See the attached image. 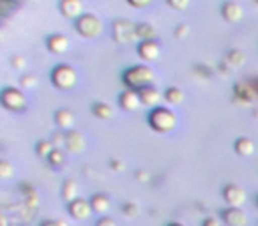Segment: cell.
<instances>
[{
    "label": "cell",
    "instance_id": "34",
    "mask_svg": "<svg viewBox=\"0 0 258 226\" xmlns=\"http://www.w3.org/2000/svg\"><path fill=\"white\" fill-rule=\"evenodd\" d=\"M11 64L15 69H20V71H22V69L25 67V58H23L22 55H16V57L11 58Z\"/></svg>",
    "mask_w": 258,
    "mask_h": 226
},
{
    "label": "cell",
    "instance_id": "23",
    "mask_svg": "<svg viewBox=\"0 0 258 226\" xmlns=\"http://www.w3.org/2000/svg\"><path fill=\"white\" fill-rule=\"evenodd\" d=\"M60 194H62V198H64L66 201H69V203H71L73 200H76V198H78V184H76L75 180H71V179L64 180Z\"/></svg>",
    "mask_w": 258,
    "mask_h": 226
},
{
    "label": "cell",
    "instance_id": "40",
    "mask_svg": "<svg viewBox=\"0 0 258 226\" xmlns=\"http://www.w3.org/2000/svg\"><path fill=\"white\" fill-rule=\"evenodd\" d=\"M110 166H111V168H117V172H120V170L124 168V165H122L120 161H117V159H115V161H111Z\"/></svg>",
    "mask_w": 258,
    "mask_h": 226
},
{
    "label": "cell",
    "instance_id": "5",
    "mask_svg": "<svg viewBox=\"0 0 258 226\" xmlns=\"http://www.w3.org/2000/svg\"><path fill=\"white\" fill-rule=\"evenodd\" d=\"M51 82L57 89L60 90H71L78 83V74L76 71L68 64H58L51 72Z\"/></svg>",
    "mask_w": 258,
    "mask_h": 226
},
{
    "label": "cell",
    "instance_id": "28",
    "mask_svg": "<svg viewBox=\"0 0 258 226\" xmlns=\"http://www.w3.org/2000/svg\"><path fill=\"white\" fill-rule=\"evenodd\" d=\"M15 175V166L9 161H0V179H11Z\"/></svg>",
    "mask_w": 258,
    "mask_h": 226
},
{
    "label": "cell",
    "instance_id": "18",
    "mask_svg": "<svg viewBox=\"0 0 258 226\" xmlns=\"http://www.w3.org/2000/svg\"><path fill=\"white\" fill-rule=\"evenodd\" d=\"M55 122H57V126L60 127V129L71 131L73 126H75V115H73L71 110L62 108V110L55 111Z\"/></svg>",
    "mask_w": 258,
    "mask_h": 226
},
{
    "label": "cell",
    "instance_id": "37",
    "mask_svg": "<svg viewBox=\"0 0 258 226\" xmlns=\"http://www.w3.org/2000/svg\"><path fill=\"white\" fill-rule=\"evenodd\" d=\"M202 226H221V221L218 217H207Z\"/></svg>",
    "mask_w": 258,
    "mask_h": 226
},
{
    "label": "cell",
    "instance_id": "4",
    "mask_svg": "<svg viewBox=\"0 0 258 226\" xmlns=\"http://www.w3.org/2000/svg\"><path fill=\"white\" fill-rule=\"evenodd\" d=\"M111 36H113L115 43L118 44H131L138 41L137 25L129 20H115L111 25Z\"/></svg>",
    "mask_w": 258,
    "mask_h": 226
},
{
    "label": "cell",
    "instance_id": "41",
    "mask_svg": "<svg viewBox=\"0 0 258 226\" xmlns=\"http://www.w3.org/2000/svg\"><path fill=\"white\" fill-rule=\"evenodd\" d=\"M168 226H184V224H180V222H172V224H168Z\"/></svg>",
    "mask_w": 258,
    "mask_h": 226
},
{
    "label": "cell",
    "instance_id": "17",
    "mask_svg": "<svg viewBox=\"0 0 258 226\" xmlns=\"http://www.w3.org/2000/svg\"><path fill=\"white\" fill-rule=\"evenodd\" d=\"M221 16L226 20V22L237 23V22H240V20H242L244 11H242V8L237 4V2H232V0H230V2H225V4H223Z\"/></svg>",
    "mask_w": 258,
    "mask_h": 226
},
{
    "label": "cell",
    "instance_id": "21",
    "mask_svg": "<svg viewBox=\"0 0 258 226\" xmlns=\"http://www.w3.org/2000/svg\"><path fill=\"white\" fill-rule=\"evenodd\" d=\"M137 34H138V41L144 43V41H154L156 37V27L152 23H138L137 25Z\"/></svg>",
    "mask_w": 258,
    "mask_h": 226
},
{
    "label": "cell",
    "instance_id": "43",
    "mask_svg": "<svg viewBox=\"0 0 258 226\" xmlns=\"http://www.w3.org/2000/svg\"><path fill=\"white\" fill-rule=\"evenodd\" d=\"M254 4H256V6H258V0H254Z\"/></svg>",
    "mask_w": 258,
    "mask_h": 226
},
{
    "label": "cell",
    "instance_id": "13",
    "mask_svg": "<svg viewBox=\"0 0 258 226\" xmlns=\"http://www.w3.org/2000/svg\"><path fill=\"white\" fill-rule=\"evenodd\" d=\"M58 9H60V13L66 16V18L75 20V22L82 15H85V13H83V2L82 0H60Z\"/></svg>",
    "mask_w": 258,
    "mask_h": 226
},
{
    "label": "cell",
    "instance_id": "35",
    "mask_svg": "<svg viewBox=\"0 0 258 226\" xmlns=\"http://www.w3.org/2000/svg\"><path fill=\"white\" fill-rule=\"evenodd\" d=\"M187 34H189V27H187V25H179L175 29V37H177V39H184Z\"/></svg>",
    "mask_w": 258,
    "mask_h": 226
},
{
    "label": "cell",
    "instance_id": "42",
    "mask_svg": "<svg viewBox=\"0 0 258 226\" xmlns=\"http://www.w3.org/2000/svg\"><path fill=\"white\" fill-rule=\"evenodd\" d=\"M254 117H256V119H258V110H254Z\"/></svg>",
    "mask_w": 258,
    "mask_h": 226
},
{
    "label": "cell",
    "instance_id": "22",
    "mask_svg": "<svg viewBox=\"0 0 258 226\" xmlns=\"http://www.w3.org/2000/svg\"><path fill=\"white\" fill-rule=\"evenodd\" d=\"M233 148H235L237 154L242 156V158H249L254 152V143L249 138H239V140L235 141V145H233Z\"/></svg>",
    "mask_w": 258,
    "mask_h": 226
},
{
    "label": "cell",
    "instance_id": "12",
    "mask_svg": "<svg viewBox=\"0 0 258 226\" xmlns=\"http://www.w3.org/2000/svg\"><path fill=\"white\" fill-rule=\"evenodd\" d=\"M138 55L145 62H156L161 57V46L156 41H144L138 44Z\"/></svg>",
    "mask_w": 258,
    "mask_h": 226
},
{
    "label": "cell",
    "instance_id": "9",
    "mask_svg": "<svg viewBox=\"0 0 258 226\" xmlns=\"http://www.w3.org/2000/svg\"><path fill=\"white\" fill-rule=\"evenodd\" d=\"M223 198L230 207H242V203L246 201V193H244L242 187L230 184L223 189Z\"/></svg>",
    "mask_w": 258,
    "mask_h": 226
},
{
    "label": "cell",
    "instance_id": "19",
    "mask_svg": "<svg viewBox=\"0 0 258 226\" xmlns=\"http://www.w3.org/2000/svg\"><path fill=\"white\" fill-rule=\"evenodd\" d=\"M90 207H92L94 212L97 214H106L110 210V198L106 194H94L90 198Z\"/></svg>",
    "mask_w": 258,
    "mask_h": 226
},
{
    "label": "cell",
    "instance_id": "26",
    "mask_svg": "<svg viewBox=\"0 0 258 226\" xmlns=\"http://www.w3.org/2000/svg\"><path fill=\"white\" fill-rule=\"evenodd\" d=\"M53 150H55L53 141H48V140L37 141V145H36V154L39 156V158H46L48 159Z\"/></svg>",
    "mask_w": 258,
    "mask_h": 226
},
{
    "label": "cell",
    "instance_id": "11",
    "mask_svg": "<svg viewBox=\"0 0 258 226\" xmlns=\"http://www.w3.org/2000/svg\"><path fill=\"white\" fill-rule=\"evenodd\" d=\"M118 104H120V108L125 111H137L138 108L142 106V99H140L138 90L125 89L124 92L120 94V97H118Z\"/></svg>",
    "mask_w": 258,
    "mask_h": 226
},
{
    "label": "cell",
    "instance_id": "16",
    "mask_svg": "<svg viewBox=\"0 0 258 226\" xmlns=\"http://www.w3.org/2000/svg\"><path fill=\"white\" fill-rule=\"evenodd\" d=\"M66 148H68L71 154H80V152L85 148V138L75 129L66 131Z\"/></svg>",
    "mask_w": 258,
    "mask_h": 226
},
{
    "label": "cell",
    "instance_id": "30",
    "mask_svg": "<svg viewBox=\"0 0 258 226\" xmlns=\"http://www.w3.org/2000/svg\"><path fill=\"white\" fill-rule=\"evenodd\" d=\"M122 214L129 215V217H135V215L138 214V207L135 203H125V205H122Z\"/></svg>",
    "mask_w": 258,
    "mask_h": 226
},
{
    "label": "cell",
    "instance_id": "24",
    "mask_svg": "<svg viewBox=\"0 0 258 226\" xmlns=\"http://www.w3.org/2000/svg\"><path fill=\"white\" fill-rule=\"evenodd\" d=\"M184 99H186V96H184V92L180 89H177V87H172V89H168L165 92V101L170 104H173V106H179V104L184 103Z\"/></svg>",
    "mask_w": 258,
    "mask_h": 226
},
{
    "label": "cell",
    "instance_id": "38",
    "mask_svg": "<svg viewBox=\"0 0 258 226\" xmlns=\"http://www.w3.org/2000/svg\"><path fill=\"white\" fill-rule=\"evenodd\" d=\"M41 226H66L64 221H57V219H48V221L41 222Z\"/></svg>",
    "mask_w": 258,
    "mask_h": 226
},
{
    "label": "cell",
    "instance_id": "2",
    "mask_svg": "<svg viewBox=\"0 0 258 226\" xmlns=\"http://www.w3.org/2000/svg\"><path fill=\"white\" fill-rule=\"evenodd\" d=\"M177 115L173 113L170 108L165 106H158L151 111L149 115V124L156 133H172L177 127Z\"/></svg>",
    "mask_w": 258,
    "mask_h": 226
},
{
    "label": "cell",
    "instance_id": "8",
    "mask_svg": "<svg viewBox=\"0 0 258 226\" xmlns=\"http://www.w3.org/2000/svg\"><path fill=\"white\" fill-rule=\"evenodd\" d=\"M92 212L94 210H92V207H90V201L83 200V198H76V200H73L71 203H69V214L75 219H78V221L89 219Z\"/></svg>",
    "mask_w": 258,
    "mask_h": 226
},
{
    "label": "cell",
    "instance_id": "36",
    "mask_svg": "<svg viewBox=\"0 0 258 226\" xmlns=\"http://www.w3.org/2000/svg\"><path fill=\"white\" fill-rule=\"evenodd\" d=\"M96 226H117V222L111 217H101L99 221L96 222Z\"/></svg>",
    "mask_w": 258,
    "mask_h": 226
},
{
    "label": "cell",
    "instance_id": "1",
    "mask_svg": "<svg viewBox=\"0 0 258 226\" xmlns=\"http://www.w3.org/2000/svg\"><path fill=\"white\" fill-rule=\"evenodd\" d=\"M125 87L131 90H142L145 87H149L154 82V71L149 65H133V67L125 69V72L122 74Z\"/></svg>",
    "mask_w": 258,
    "mask_h": 226
},
{
    "label": "cell",
    "instance_id": "20",
    "mask_svg": "<svg viewBox=\"0 0 258 226\" xmlns=\"http://www.w3.org/2000/svg\"><path fill=\"white\" fill-rule=\"evenodd\" d=\"M92 113H94V117H97V119H101V120H110V119H113V115H115L113 108L106 103H101V101L92 104Z\"/></svg>",
    "mask_w": 258,
    "mask_h": 226
},
{
    "label": "cell",
    "instance_id": "6",
    "mask_svg": "<svg viewBox=\"0 0 258 226\" xmlns=\"http://www.w3.org/2000/svg\"><path fill=\"white\" fill-rule=\"evenodd\" d=\"M0 101H2V106L9 111H23L27 108L25 94L15 87H6L0 94Z\"/></svg>",
    "mask_w": 258,
    "mask_h": 226
},
{
    "label": "cell",
    "instance_id": "32",
    "mask_svg": "<svg viewBox=\"0 0 258 226\" xmlns=\"http://www.w3.org/2000/svg\"><path fill=\"white\" fill-rule=\"evenodd\" d=\"M53 145H55V148L66 147V133H55L53 134Z\"/></svg>",
    "mask_w": 258,
    "mask_h": 226
},
{
    "label": "cell",
    "instance_id": "10",
    "mask_svg": "<svg viewBox=\"0 0 258 226\" xmlns=\"http://www.w3.org/2000/svg\"><path fill=\"white\" fill-rule=\"evenodd\" d=\"M223 222L225 226H246L247 215L240 207H228L223 212Z\"/></svg>",
    "mask_w": 258,
    "mask_h": 226
},
{
    "label": "cell",
    "instance_id": "27",
    "mask_svg": "<svg viewBox=\"0 0 258 226\" xmlns=\"http://www.w3.org/2000/svg\"><path fill=\"white\" fill-rule=\"evenodd\" d=\"M48 163H50V165L53 166V168H60V166L66 163L64 152H62L60 148H55V150L50 154V158H48Z\"/></svg>",
    "mask_w": 258,
    "mask_h": 226
},
{
    "label": "cell",
    "instance_id": "3",
    "mask_svg": "<svg viewBox=\"0 0 258 226\" xmlns=\"http://www.w3.org/2000/svg\"><path fill=\"white\" fill-rule=\"evenodd\" d=\"M75 29L85 39H96L103 34V23L97 16L94 15H82L78 20L75 22Z\"/></svg>",
    "mask_w": 258,
    "mask_h": 226
},
{
    "label": "cell",
    "instance_id": "31",
    "mask_svg": "<svg viewBox=\"0 0 258 226\" xmlns=\"http://www.w3.org/2000/svg\"><path fill=\"white\" fill-rule=\"evenodd\" d=\"M166 2H168L170 8L177 9V11H182L189 6V0H166Z\"/></svg>",
    "mask_w": 258,
    "mask_h": 226
},
{
    "label": "cell",
    "instance_id": "14",
    "mask_svg": "<svg viewBox=\"0 0 258 226\" xmlns=\"http://www.w3.org/2000/svg\"><path fill=\"white\" fill-rule=\"evenodd\" d=\"M138 94H140L142 104H144V106H149V108H158L159 103L165 99V96H161V92L152 85L138 90Z\"/></svg>",
    "mask_w": 258,
    "mask_h": 226
},
{
    "label": "cell",
    "instance_id": "33",
    "mask_svg": "<svg viewBox=\"0 0 258 226\" xmlns=\"http://www.w3.org/2000/svg\"><path fill=\"white\" fill-rule=\"evenodd\" d=\"M127 4H131L137 9H145L152 4V0H127Z\"/></svg>",
    "mask_w": 258,
    "mask_h": 226
},
{
    "label": "cell",
    "instance_id": "25",
    "mask_svg": "<svg viewBox=\"0 0 258 226\" xmlns=\"http://www.w3.org/2000/svg\"><path fill=\"white\" fill-rule=\"evenodd\" d=\"M226 62H228L232 67H240V65L246 62V55L240 50H237V48H233V50H230L228 53H226Z\"/></svg>",
    "mask_w": 258,
    "mask_h": 226
},
{
    "label": "cell",
    "instance_id": "39",
    "mask_svg": "<svg viewBox=\"0 0 258 226\" xmlns=\"http://www.w3.org/2000/svg\"><path fill=\"white\" fill-rule=\"evenodd\" d=\"M137 180H140V182H149V179H151V177H149V173L147 172H144V170H140V172H137Z\"/></svg>",
    "mask_w": 258,
    "mask_h": 226
},
{
    "label": "cell",
    "instance_id": "15",
    "mask_svg": "<svg viewBox=\"0 0 258 226\" xmlns=\"http://www.w3.org/2000/svg\"><path fill=\"white\" fill-rule=\"evenodd\" d=\"M69 44H71V41H69L64 34H51L46 39L48 50L55 55H64L66 51L69 50Z\"/></svg>",
    "mask_w": 258,
    "mask_h": 226
},
{
    "label": "cell",
    "instance_id": "29",
    "mask_svg": "<svg viewBox=\"0 0 258 226\" xmlns=\"http://www.w3.org/2000/svg\"><path fill=\"white\" fill-rule=\"evenodd\" d=\"M20 83H22L23 89H34V87L37 85V78L32 74V72H29V74H23V76H22Z\"/></svg>",
    "mask_w": 258,
    "mask_h": 226
},
{
    "label": "cell",
    "instance_id": "7",
    "mask_svg": "<svg viewBox=\"0 0 258 226\" xmlns=\"http://www.w3.org/2000/svg\"><path fill=\"white\" fill-rule=\"evenodd\" d=\"M233 94H235L237 99H239L240 103H244V104L253 103V101L258 97L256 90L253 89L251 82H247V80H244V82H237L235 87H233Z\"/></svg>",
    "mask_w": 258,
    "mask_h": 226
},
{
    "label": "cell",
    "instance_id": "44",
    "mask_svg": "<svg viewBox=\"0 0 258 226\" xmlns=\"http://www.w3.org/2000/svg\"><path fill=\"white\" fill-rule=\"evenodd\" d=\"M256 205H258V200H256Z\"/></svg>",
    "mask_w": 258,
    "mask_h": 226
}]
</instances>
